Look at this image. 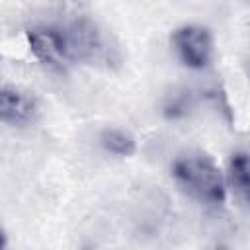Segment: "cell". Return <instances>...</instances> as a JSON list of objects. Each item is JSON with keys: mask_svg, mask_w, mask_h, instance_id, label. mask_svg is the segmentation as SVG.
<instances>
[{"mask_svg": "<svg viewBox=\"0 0 250 250\" xmlns=\"http://www.w3.org/2000/svg\"><path fill=\"white\" fill-rule=\"evenodd\" d=\"M174 182L189 197L203 205L219 207L227 201V182L217 162L201 150L176 154L170 164Z\"/></svg>", "mask_w": 250, "mask_h": 250, "instance_id": "obj_1", "label": "cell"}, {"mask_svg": "<svg viewBox=\"0 0 250 250\" xmlns=\"http://www.w3.org/2000/svg\"><path fill=\"white\" fill-rule=\"evenodd\" d=\"M170 41L184 66L191 70H201L211 64L215 41L209 27L201 23H184L172 31Z\"/></svg>", "mask_w": 250, "mask_h": 250, "instance_id": "obj_2", "label": "cell"}, {"mask_svg": "<svg viewBox=\"0 0 250 250\" xmlns=\"http://www.w3.org/2000/svg\"><path fill=\"white\" fill-rule=\"evenodd\" d=\"M25 39L33 57L53 70L62 72L74 62L70 57L64 27L61 25H33L25 31Z\"/></svg>", "mask_w": 250, "mask_h": 250, "instance_id": "obj_3", "label": "cell"}, {"mask_svg": "<svg viewBox=\"0 0 250 250\" xmlns=\"http://www.w3.org/2000/svg\"><path fill=\"white\" fill-rule=\"evenodd\" d=\"M64 35L68 41L70 57L72 61H82V62H94L105 57L107 47L102 29L98 27L96 21L88 18H78L64 25Z\"/></svg>", "mask_w": 250, "mask_h": 250, "instance_id": "obj_4", "label": "cell"}, {"mask_svg": "<svg viewBox=\"0 0 250 250\" xmlns=\"http://www.w3.org/2000/svg\"><path fill=\"white\" fill-rule=\"evenodd\" d=\"M39 102L37 98L14 84H4L0 90V119L12 127H23L37 119Z\"/></svg>", "mask_w": 250, "mask_h": 250, "instance_id": "obj_5", "label": "cell"}, {"mask_svg": "<svg viewBox=\"0 0 250 250\" xmlns=\"http://www.w3.org/2000/svg\"><path fill=\"white\" fill-rule=\"evenodd\" d=\"M98 141H100V146L107 154L117 156V158L133 156L137 150V139L133 137L131 131L121 129V127H105L100 133Z\"/></svg>", "mask_w": 250, "mask_h": 250, "instance_id": "obj_6", "label": "cell"}, {"mask_svg": "<svg viewBox=\"0 0 250 250\" xmlns=\"http://www.w3.org/2000/svg\"><path fill=\"white\" fill-rule=\"evenodd\" d=\"M229 180L234 191L250 205V152L236 150L229 160Z\"/></svg>", "mask_w": 250, "mask_h": 250, "instance_id": "obj_7", "label": "cell"}, {"mask_svg": "<svg viewBox=\"0 0 250 250\" xmlns=\"http://www.w3.org/2000/svg\"><path fill=\"white\" fill-rule=\"evenodd\" d=\"M189 107H191L189 94H186V92H174V94H170L164 100L162 113L168 119H180V117H186L189 113Z\"/></svg>", "mask_w": 250, "mask_h": 250, "instance_id": "obj_8", "label": "cell"}]
</instances>
